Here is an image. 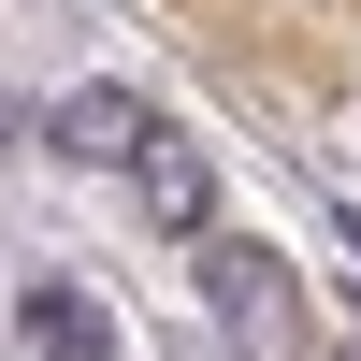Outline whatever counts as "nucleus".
I'll list each match as a JSON object with an SVG mask.
<instances>
[{"instance_id": "nucleus-1", "label": "nucleus", "mask_w": 361, "mask_h": 361, "mask_svg": "<svg viewBox=\"0 0 361 361\" xmlns=\"http://www.w3.org/2000/svg\"><path fill=\"white\" fill-rule=\"evenodd\" d=\"M202 304H217L260 361H304V289H289V260H275V246H246V231H202Z\"/></svg>"}, {"instance_id": "nucleus-4", "label": "nucleus", "mask_w": 361, "mask_h": 361, "mask_svg": "<svg viewBox=\"0 0 361 361\" xmlns=\"http://www.w3.org/2000/svg\"><path fill=\"white\" fill-rule=\"evenodd\" d=\"M29 347L44 361H116V318L87 304V289H29Z\"/></svg>"}, {"instance_id": "nucleus-3", "label": "nucleus", "mask_w": 361, "mask_h": 361, "mask_svg": "<svg viewBox=\"0 0 361 361\" xmlns=\"http://www.w3.org/2000/svg\"><path fill=\"white\" fill-rule=\"evenodd\" d=\"M130 188H145V217H159V231H202V159H188L173 130L130 145Z\"/></svg>"}, {"instance_id": "nucleus-2", "label": "nucleus", "mask_w": 361, "mask_h": 361, "mask_svg": "<svg viewBox=\"0 0 361 361\" xmlns=\"http://www.w3.org/2000/svg\"><path fill=\"white\" fill-rule=\"evenodd\" d=\"M145 130H159V116H145L130 87H73V102H58V145H73V159H130Z\"/></svg>"}]
</instances>
